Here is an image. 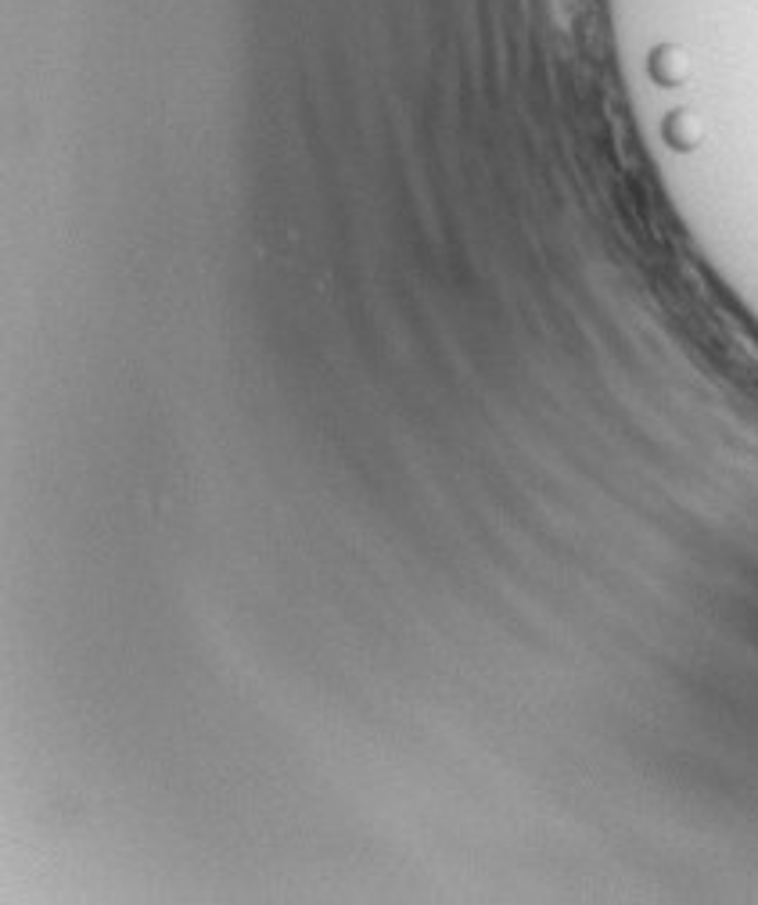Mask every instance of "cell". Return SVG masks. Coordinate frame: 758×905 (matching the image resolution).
Here are the masks:
<instances>
[{"mask_svg": "<svg viewBox=\"0 0 758 905\" xmlns=\"http://www.w3.org/2000/svg\"><path fill=\"white\" fill-rule=\"evenodd\" d=\"M662 137H665V145H669L673 151H693V148H701L704 145V119L698 112H690V108H676L665 115V123H662Z\"/></svg>", "mask_w": 758, "mask_h": 905, "instance_id": "cell-1", "label": "cell"}]
</instances>
